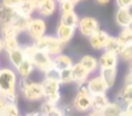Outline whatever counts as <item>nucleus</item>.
Returning a JSON list of instances; mask_svg holds the SVG:
<instances>
[{"instance_id":"obj_1","label":"nucleus","mask_w":132,"mask_h":116,"mask_svg":"<svg viewBox=\"0 0 132 116\" xmlns=\"http://www.w3.org/2000/svg\"><path fill=\"white\" fill-rule=\"evenodd\" d=\"M19 91L28 102H37L44 99V92L41 82L31 80L30 78H20L19 79Z\"/></svg>"},{"instance_id":"obj_2","label":"nucleus","mask_w":132,"mask_h":116,"mask_svg":"<svg viewBox=\"0 0 132 116\" xmlns=\"http://www.w3.org/2000/svg\"><path fill=\"white\" fill-rule=\"evenodd\" d=\"M19 74L15 68L2 67L0 68V95L6 98L18 89Z\"/></svg>"},{"instance_id":"obj_3","label":"nucleus","mask_w":132,"mask_h":116,"mask_svg":"<svg viewBox=\"0 0 132 116\" xmlns=\"http://www.w3.org/2000/svg\"><path fill=\"white\" fill-rule=\"evenodd\" d=\"M41 84L43 87L44 99L58 105L62 99L60 94L62 82L59 81V78L56 75H44V79L41 81Z\"/></svg>"},{"instance_id":"obj_4","label":"nucleus","mask_w":132,"mask_h":116,"mask_svg":"<svg viewBox=\"0 0 132 116\" xmlns=\"http://www.w3.org/2000/svg\"><path fill=\"white\" fill-rule=\"evenodd\" d=\"M38 50H43L50 53L51 56H56L60 52H64L66 43L62 42L56 35H44L41 38L34 42Z\"/></svg>"},{"instance_id":"obj_5","label":"nucleus","mask_w":132,"mask_h":116,"mask_svg":"<svg viewBox=\"0 0 132 116\" xmlns=\"http://www.w3.org/2000/svg\"><path fill=\"white\" fill-rule=\"evenodd\" d=\"M72 105L74 109L79 113H86L92 109V94L89 93L86 84L79 85L78 93Z\"/></svg>"},{"instance_id":"obj_6","label":"nucleus","mask_w":132,"mask_h":116,"mask_svg":"<svg viewBox=\"0 0 132 116\" xmlns=\"http://www.w3.org/2000/svg\"><path fill=\"white\" fill-rule=\"evenodd\" d=\"M34 65L37 71L42 72L43 74L48 73L50 70L53 68V56L45 52L43 50H37L35 55L31 57Z\"/></svg>"},{"instance_id":"obj_7","label":"nucleus","mask_w":132,"mask_h":116,"mask_svg":"<svg viewBox=\"0 0 132 116\" xmlns=\"http://www.w3.org/2000/svg\"><path fill=\"white\" fill-rule=\"evenodd\" d=\"M28 36L32 40V41H37L41 38L42 36L46 34V22L43 18H32L30 19L29 25H28L27 32Z\"/></svg>"},{"instance_id":"obj_8","label":"nucleus","mask_w":132,"mask_h":116,"mask_svg":"<svg viewBox=\"0 0 132 116\" xmlns=\"http://www.w3.org/2000/svg\"><path fill=\"white\" fill-rule=\"evenodd\" d=\"M98 29H100V22L93 16H84L80 19L78 25V30L80 34L86 37H89Z\"/></svg>"},{"instance_id":"obj_9","label":"nucleus","mask_w":132,"mask_h":116,"mask_svg":"<svg viewBox=\"0 0 132 116\" xmlns=\"http://www.w3.org/2000/svg\"><path fill=\"white\" fill-rule=\"evenodd\" d=\"M86 86L92 95L100 94V93H107V91L109 89L108 85L105 84V81L103 80V78L100 74L95 75V77L88 78V80L86 82Z\"/></svg>"},{"instance_id":"obj_10","label":"nucleus","mask_w":132,"mask_h":116,"mask_svg":"<svg viewBox=\"0 0 132 116\" xmlns=\"http://www.w3.org/2000/svg\"><path fill=\"white\" fill-rule=\"evenodd\" d=\"M109 99H108L105 93L100 94H94L92 95V112L89 113L90 115H102V110L105 106L109 103Z\"/></svg>"},{"instance_id":"obj_11","label":"nucleus","mask_w":132,"mask_h":116,"mask_svg":"<svg viewBox=\"0 0 132 116\" xmlns=\"http://www.w3.org/2000/svg\"><path fill=\"white\" fill-rule=\"evenodd\" d=\"M72 75H73V82L78 84V86H79V85L86 84L90 73L86 67H84L78 61V63H74L72 65Z\"/></svg>"},{"instance_id":"obj_12","label":"nucleus","mask_w":132,"mask_h":116,"mask_svg":"<svg viewBox=\"0 0 132 116\" xmlns=\"http://www.w3.org/2000/svg\"><path fill=\"white\" fill-rule=\"evenodd\" d=\"M108 37H109V34L105 30L98 29L97 32H95L93 35L89 36V44L94 50H103Z\"/></svg>"},{"instance_id":"obj_13","label":"nucleus","mask_w":132,"mask_h":116,"mask_svg":"<svg viewBox=\"0 0 132 116\" xmlns=\"http://www.w3.org/2000/svg\"><path fill=\"white\" fill-rule=\"evenodd\" d=\"M75 30L77 28L75 27H72V26H67V25H64V23L59 22V25L57 26L56 28V36L62 42L67 44L74 37V34H75Z\"/></svg>"},{"instance_id":"obj_14","label":"nucleus","mask_w":132,"mask_h":116,"mask_svg":"<svg viewBox=\"0 0 132 116\" xmlns=\"http://www.w3.org/2000/svg\"><path fill=\"white\" fill-rule=\"evenodd\" d=\"M118 58L119 56L115 52L110 51H104L98 58V66L100 68H112L117 67L118 65Z\"/></svg>"},{"instance_id":"obj_15","label":"nucleus","mask_w":132,"mask_h":116,"mask_svg":"<svg viewBox=\"0 0 132 116\" xmlns=\"http://www.w3.org/2000/svg\"><path fill=\"white\" fill-rule=\"evenodd\" d=\"M16 14H18V12H16L15 8L0 4V27L11 25L13 22V20L15 19Z\"/></svg>"},{"instance_id":"obj_16","label":"nucleus","mask_w":132,"mask_h":116,"mask_svg":"<svg viewBox=\"0 0 132 116\" xmlns=\"http://www.w3.org/2000/svg\"><path fill=\"white\" fill-rule=\"evenodd\" d=\"M115 21L122 28H128L132 21L131 8H118L115 14Z\"/></svg>"},{"instance_id":"obj_17","label":"nucleus","mask_w":132,"mask_h":116,"mask_svg":"<svg viewBox=\"0 0 132 116\" xmlns=\"http://www.w3.org/2000/svg\"><path fill=\"white\" fill-rule=\"evenodd\" d=\"M42 115L44 116H62L64 115L63 108L59 107L57 103L50 102V101L45 100L44 102H42L41 107H39Z\"/></svg>"},{"instance_id":"obj_18","label":"nucleus","mask_w":132,"mask_h":116,"mask_svg":"<svg viewBox=\"0 0 132 116\" xmlns=\"http://www.w3.org/2000/svg\"><path fill=\"white\" fill-rule=\"evenodd\" d=\"M16 72H18L19 77L20 78H30V75L34 73V71L36 70L34 65V61L31 58L26 57V59L15 68Z\"/></svg>"},{"instance_id":"obj_19","label":"nucleus","mask_w":132,"mask_h":116,"mask_svg":"<svg viewBox=\"0 0 132 116\" xmlns=\"http://www.w3.org/2000/svg\"><path fill=\"white\" fill-rule=\"evenodd\" d=\"M73 64H74L73 59L64 52H60L58 55L53 56V67L57 71H62L64 68L72 67Z\"/></svg>"},{"instance_id":"obj_20","label":"nucleus","mask_w":132,"mask_h":116,"mask_svg":"<svg viewBox=\"0 0 132 116\" xmlns=\"http://www.w3.org/2000/svg\"><path fill=\"white\" fill-rule=\"evenodd\" d=\"M57 9H58V2L56 0H45L39 6L37 12H38V14L42 18H49V16H52Z\"/></svg>"},{"instance_id":"obj_21","label":"nucleus","mask_w":132,"mask_h":116,"mask_svg":"<svg viewBox=\"0 0 132 116\" xmlns=\"http://www.w3.org/2000/svg\"><path fill=\"white\" fill-rule=\"evenodd\" d=\"M8 60H9V64L12 65V67L16 68L23 60L26 59V55L23 52V49L22 47L18 49H14V50H11L8 51Z\"/></svg>"},{"instance_id":"obj_22","label":"nucleus","mask_w":132,"mask_h":116,"mask_svg":"<svg viewBox=\"0 0 132 116\" xmlns=\"http://www.w3.org/2000/svg\"><path fill=\"white\" fill-rule=\"evenodd\" d=\"M79 63L81 64L84 67H86L87 70L89 71L90 74L94 72H96L97 68H100V66H98V59L96 57H94V56H92V55L82 56V57L80 58Z\"/></svg>"},{"instance_id":"obj_23","label":"nucleus","mask_w":132,"mask_h":116,"mask_svg":"<svg viewBox=\"0 0 132 116\" xmlns=\"http://www.w3.org/2000/svg\"><path fill=\"white\" fill-rule=\"evenodd\" d=\"M100 75L103 78L105 84L108 85L109 88H111L116 82L117 78V67L112 68H100Z\"/></svg>"},{"instance_id":"obj_24","label":"nucleus","mask_w":132,"mask_h":116,"mask_svg":"<svg viewBox=\"0 0 132 116\" xmlns=\"http://www.w3.org/2000/svg\"><path fill=\"white\" fill-rule=\"evenodd\" d=\"M124 106L119 102H109L102 110V115L105 116H119L123 115Z\"/></svg>"},{"instance_id":"obj_25","label":"nucleus","mask_w":132,"mask_h":116,"mask_svg":"<svg viewBox=\"0 0 132 116\" xmlns=\"http://www.w3.org/2000/svg\"><path fill=\"white\" fill-rule=\"evenodd\" d=\"M15 9L19 14L24 15V16H29V18H31L34 12L36 11L34 4H32L30 0H22V1L15 7Z\"/></svg>"},{"instance_id":"obj_26","label":"nucleus","mask_w":132,"mask_h":116,"mask_svg":"<svg viewBox=\"0 0 132 116\" xmlns=\"http://www.w3.org/2000/svg\"><path fill=\"white\" fill-rule=\"evenodd\" d=\"M29 16H24V15H21V14H16L15 19L13 20V22L11 25H13L14 27L16 28L19 33H26L27 32V28H28V25H29V21H30Z\"/></svg>"},{"instance_id":"obj_27","label":"nucleus","mask_w":132,"mask_h":116,"mask_svg":"<svg viewBox=\"0 0 132 116\" xmlns=\"http://www.w3.org/2000/svg\"><path fill=\"white\" fill-rule=\"evenodd\" d=\"M117 102L123 106L132 102V85H125L117 94Z\"/></svg>"},{"instance_id":"obj_28","label":"nucleus","mask_w":132,"mask_h":116,"mask_svg":"<svg viewBox=\"0 0 132 116\" xmlns=\"http://www.w3.org/2000/svg\"><path fill=\"white\" fill-rule=\"evenodd\" d=\"M79 21H80V18H79V15L75 13V11L63 13L62 16H60V22L62 23L67 25V26H72V27H75V28H78Z\"/></svg>"},{"instance_id":"obj_29","label":"nucleus","mask_w":132,"mask_h":116,"mask_svg":"<svg viewBox=\"0 0 132 116\" xmlns=\"http://www.w3.org/2000/svg\"><path fill=\"white\" fill-rule=\"evenodd\" d=\"M122 49V44L119 43L118 38L115 36H110L108 37L107 42H105V45H104V49L103 50L104 51H110V52H115L118 55L119 51H121Z\"/></svg>"},{"instance_id":"obj_30","label":"nucleus","mask_w":132,"mask_h":116,"mask_svg":"<svg viewBox=\"0 0 132 116\" xmlns=\"http://www.w3.org/2000/svg\"><path fill=\"white\" fill-rule=\"evenodd\" d=\"M117 38H118L119 43L122 44V47L132 44V30L130 28H123L119 35L117 36Z\"/></svg>"},{"instance_id":"obj_31","label":"nucleus","mask_w":132,"mask_h":116,"mask_svg":"<svg viewBox=\"0 0 132 116\" xmlns=\"http://www.w3.org/2000/svg\"><path fill=\"white\" fill-rule=\"evenodd\" d=\"M4 41V49L6 52L14 49L20 48V43H19V36H12V37H6V38H2Z\"/></svg>"},{"instance_id":"obj_32","label":"nucleus","mask_w":132,"mask_h":116,"mask_svg":"<svg viewBox=\"0 0 132 116\" xmlns=\"http://www.w3.org/2000/svg\"><path fill=\"white\" fill-rule=\"evenodd\" d=\"M58 78H59V81L62 82V85L64 84H70V82H73V75H72V67L68 68H64V70L59 71L58 73Z\"/></svg>"},{"instance_id":"obj_33","label":"nucleus","mask_w":132,"mask_h":116,"mask_svg":"<svg viewBox=\"0 0 132 116\" xmlns=\"http://www.w3.org/2000/svg\"><path fill=\"white\" fill-rule=\"evenodd\" d=\"M2 115H5V116H18V115H20V109H19V107H18V103L7 102Z\"/></svg>"},{"instance_id":"obj_34","label":"nucleus","mask_w":132,"mask_h":116,"mask_svg":"<svg viewBox=\"0 0 132 116\" xmlns=\"http://www.w3.org/2000/svg\"><path fill=\"white\" fill-rule=\"evenodd\" d=\"M119 58L124 61H131L132 60V44L129 45H124L122 47L121 51L118 53Z\"/></svg>"},{"instance_id":"obj_35","label":"nucleus","mask_w":132,"mask_h":116,"mask_svg":"<svg viewBox=\"0 0 132 116\" xmlns=\"http://www.w3.org/2000/svg\"><path fill=\"white\" fill-rule=\"evenodd\" d=\"M74 8H75V5L71 0H64V1L58 4V9L60 11V14L72 12V11H74Z\"/></svg>"},{"instance_id":"obj_36","label":"nucleus","mask_w":132,"mask_h":116,"mask_svg":"<svg viewBox=\"0 0 132 116\" xmlns=\"http://www.w3.org/2000/svg\"><path fill=\"white\" fill-rule=\"evenodd\" d=\"M22 49H23V52H24L26 57H28V58H31L32 56L35 55V52H36V51L38 50L35 43L27 44V45H23V47H22Z\"/></svg>"},{"instance_id":"obj_37","label":"nucleus","mask_w":132,"mask_h":116,"mask_svg":"<svg viewBox=\"0 0 132 116\" xmlns=\"http://www.w3.org/2000/svg\"><path fill=\"white\" fill-rule=\"evenodd\" d=\"M118 8H132V0H115Z\"/></svg>"},{"instance_id":"obj_38","label":"nucleus","mask_w":132,"mask_h":116,"mask_svg":"<svg viewBox=\"0 0 132 116\" xmlns=\"http://www.w3.org/2000/svg\"><path fill=\"white\" fill-rule=\"evenodd\" d=\"M22 0H1V4L2 5H6V6H9V7H13L15 8Z\"/></svg>"},{"instance_id":"obj_39","label":"nucleus","mask_w":132,"mask_h":116,"mask_svg":"<svg viewBox=\"0 0 132 116\" xmlns=\"http://www.w3.org/2000/svg\"><path fill=\"white\" fill-rule=\"evenodd\" d=\"M123 115H125V116H132V102H130V103H128V105L124 106Z\"/></svg>"},{"instance_id":"obj_40","label":"nucleus","mask_w":132,"mask_h":116,"mask_svg":"<svg viewBox=\"0 0 132 116\" xmlns=\"http://www.w3.org/2000/svg\"><path fill=\"white\" fill-rule=\"evenodd\" d=\"M6 105H7V100L2 95H0V115H2V113H4V109H5V107H6Z\"/></svg>"},{"instance_id":"obj_41","label":"nucleus","mask_w":132,"mask_h":116,"mask_svg":"<svg viewBox=\"0 0 132 116\" xmlns=\"http://www.w3.org/2000/svg\"><path fill=\"white\" fill-rule=\"evenodd\" d=\"M124 84L125 85H132V73L129 72L124 78Z\"/></svg>"},{"instance_id":"obj_42","label":"nucleus","mask_w":132,"mask_h":116,"mask_svg":"<svg viewBox=\"0 0 132 116\" xmlns=\"http://www.w3.org/2000/svg\"><path fill=\"white\" fill-rule=\"evenodd\" d=\"M30 1L34 4V6H35V8H36V11L39 8V6H41L42 4H43L45 0H30Z\"/></svg>"},{"instance_id":"obj_43","label":"nucleus","mask_w":132,"mask_h":116,"mask_svg":"<svg viewBox=\"0 0 132 116\" xmlns=\"http://www.w3.org/2000/svg\"><path fill=\"white\" fill-rule=\"evenodd\" d=\"M110 0H96V2L97 4H100V5H105V4H108Z\"/></svg>"},{"instance_id":"obj_44","label":"nucleus","mask_w":132,"mask_h":116,"mask_svg":"<svg viewBox=\"0 0 132 116\" xmlns=\"http://www.w3.org/2000/svg\"><path fill=\"white\" fill-rule=\"evenodd\" d=\"M26 115H42V113H41V110H39V112H31V113H27Z\"/></svg>"},{"instance_id":"obj_45","label":"nucleus","mask_w":132,"mask_h":116,"mask_svg":"<svg viewBox=\"0 0 132 116\" xmlns=\"http://www.w3.org/2000/svg\"><path fill=\"white\" fill-rule=\"evenodd\" d=\"M2 50H5V49H4V41H2L1 36H0V52H1Z\"/></svg>"},{"instance_id":"obj_46","label":"nucleus","mask_w":132,"mask_h":116,"mask_svg":"<svg viewBox=\"0 0 132 116\" xmlns=\"http://www.w3.org/2000/svg\"><path fill=\"white\" fill-rule=\"evenodd\" d=\"M71 1H72V2H73V4H74V5H75V6H77V5H78V4H80V2H81V0H71Z\"/></svg>"},{"instance_id":"obj_47","label":"nucleus","mask_w":132,"mask_h":116,"mask_svg":"<svg viewBox=\"0 0 132 116\" xmlns=\"http://www.w3.org/2000/svg\"><path fill=\"white\" fill-rule=\"evenodd\" d=\"M129 72L132 73V60L130 61V65H129Z\"/></svg>"},{"instance_id":"obj_48","label":"nucleus","mask_w":132,"mask_h":116,"mask_svg":"<svg viewBox=\"0 0 132 116\" xmlns=\"http://www.w3.org/2000/svg\"><path fill=\"white\" fill-rule=\"evenodd\" d=\"M128 28H130V29L132 30V21H131V23H130V25H129V27Z\"/></svg>"},{"instance_id":"obj_49","label":"nucleus","mask_w":132,"mask_h":116,"mask_svg":"<svg viewBox=\"0 0 132 116\" xmlns=\"http://www.w3.org/2000/svg\"><path fill=\"white\" fill-rule=\"evenodd\" d=\"M56 1L58 2V4H59V2H62V1H64V0H56Z\"/></svg>"}]
</instances>
